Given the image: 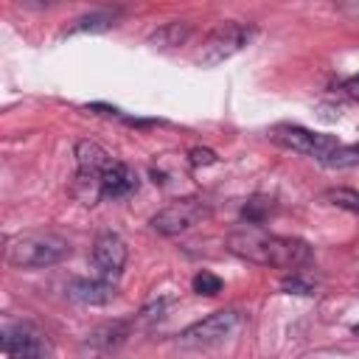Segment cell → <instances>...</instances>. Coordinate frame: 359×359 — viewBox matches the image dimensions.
<instances>
[{
	"label": "cell",
	"instance_id": "6da1fadb",
	"mask_svg": "<svg viewBox=\"0 0 359 359\" xmlns=\"http://www.w3.org/2000/svg\"><path fill=\"white\" fill-rule=\"evenodd\" d=\"M227 250L238 258L252 261V264L289 269V272H300V266H306L311 261V247L303 238L275 236V233H264L258 227L230 233L227 236Z\"/></svg>",
	"mask_w": 359,
	"mask_h": 359
},
{
	"label": "cell",
	"instance_id": "7a4b0ae2",
	"mask_svg": "<svg viewBox=\"0 0 359 359\" xmlns=\"http://www.w3.org/2000/svg\"><path fill=\"white\" fill-rule=\"evenodd\" d=\"M70 255V244L53 233H25L8 241L6 258L17 269H42L65 261Z\"/></svg>",
	"mask_w": 359,
	"mask_h": 359
},
{
	"label": "cell",
	"instance_id": "3957f363",
	"mask_svg": "<svg viewBox=\"0 0 359 359\" xmlns=\"http://www.w3.org/2000/svg\"><path fill=\"white\" fill-rule=\"evenodd\" d=\"M244 323V314L238 309H222V311H213L210 317L188 325L182 334H180V345L182 348H196V351H205V348H213V345H222L227 342Z\"/></svg>",
	"mask_w": 359,
	"mask_h": 359
},
{
	"label": "cell",
	"instance_id": "277c9868",
	"mask_svg": "<svg viewBox=\"0 0 359 359\" xmlns=\"http://www.w3.org/2000/svg\"><path fill=\"white\" fill-rule=\"evenodd\" d=\"M255 36V28L252 25H244V22H224L219 25L199 48L196 53V62L202 67H216L222 62H227L230 56H236L238 50H244L250 45V39Z\"/></svg>",
	"mask_w": 359,
	"mask_h": 359
},
{
	"label": "cell",
	"instance_id": "5b68a950",
	"mask_svg": "<svg viewBox=\"0 0 359 359\" xmlns=\"http://www.w3.org/2000/svg\"><path fill=\"white\" fill-rule=\"evenodd\" d=\"M210 216V208L208 202L196 199V196H185V199H174L168 202L165 208H160L154 216H151V227L163 236H177V233H185L196 224H202L205 219Z\"/></svg>",
	"mask_w": 359,
	"mask_h": 359
},
{
	"label": "cell",
	"instance_id": "8992f818",
	"mask_svg": "<svg viewBox=\"0 0 359 359\" xmlns=\"http://www.w3.org/2000/svg\"><path fill=\"white\" fill-rule=\"evenodd\" d=\"M272 140H278L280 146L297 151V154H309L314 160H325L339 143L328 135H317L311 129H303V126H292V123H283V126H275L272 129Z\"/></svg>",
	"mask_w": 359,
	"mask_h": 359
},
{
	"label": "cell",
	"instance_id": "52a82bcc",
	"mask_svg": "<svg viewBox=\"0 0 359 359\" xmlns=\"http://www.w3.org/2000/svg\"><path fill=\"white\" fill-rule=\"evenodd\" d=\"M126 241L118 233H101L93 244V264L104 278L121 275V269L126 266Z\"/></svg>",
	"mask_w": 359,
	"mask_h": 359
},
{
	"label": "cell",
	"instance_id": "ba28073f",
	"mask_svg": "<svg viewBox=\"0 0 359 359\" xmlns=\"http://www.w3.org/2000/svg\"><path fill=\"white\" fill-rule=\"evenodd\" d=\"M3 348L11 359H42L45 356V339L31 325H8L3 331Z\"/></svg>",
	"mask_w": 359,
	"mask_h": 359
},
{
	"label": "cell",
	"instance_id": "9c48e42d",
	"mask_svg": "<svg viewBox=\"0 0 359 359\" xmlns=\"http://www.w3.org/2000/svg\"><path fill=\"white\" fill-rule=\"evenodd\" d=\"M67 297L81 303V306H104V303H112L118 297V289L115 283L104 280V278H76L67 283Z\"/></svg>",
	"mask_w": 359,
	"mask_h": 359
},
{
	"label": "cell",
	"instance_id": "30bf717a",
	"mask_svg": "<svg viewBox=\"0 0 359 359\" xmlns=\"http://www.w3.org/2000/svg\"><path fill=\"white\" fill-rule=\"evenodd\" d=\"M98 185H101V196L123 199V196H129L132 191H137V174H135V168H129L126 163L112 160V163L104 168V174L98 177Z\"/></svg>",
	"mask_w": 359,
	"mask_h": 359
},
{
	"label": "cell",
	"instance_id": "8fae6325",
	"mask_svg": "<svg viewBox=\"0 0 359 359\" xmlns=\"http://www.w3.org/2000/svg\"><path fill=\"white\" fill-rule=\"evenodd\" d=\"M76 163H79V177L98 180L104 174V168L112 163V157L95 140H79L76 143Z\"/></svg>",
	"mask_w": 359,
	"mask_h": 359
},
{
	"label": "cell",
	"instance_id": "7c38bea8",
	"mask_svg": "<svg viewBox=\"0 0 359 359\" xmlns=\"http://www.w3.org/2000/svg\"><path fill=\"white\" fill-rule=\"evenodd\" d=\"M126 337H129V323H121V320H118V323H107V325L90 331V334H87V345L95 348V351H112V348H118Z\"/></svg>",
	"mask_w": 359,
	"mask_h": 359
},
{
	"label": "cell",
	"instance_id": "4fadbf2b",
	"mask_svg": "<svg viewBox=\"0 0 359 359\" xmlns=\"http://www.w3.org/2000/svg\"><path fill=\"white\" fill-rule=\"evenodd\" d=\"M191 22L185 20H177V22H165L160 25L151 36H149V45L151 48H177V45H185V39L191 36Z\"/></svg>",
	"mask_w": 359,
	"mask_h": 359
},
{
	"label": "cell",
	"instance_id": "5bb4252c",
	"mask_svg": "<svg viewBox=\"0 0 359 359\" xmlns=\"http://www.w3.org/2000/svg\"><path fill=\"white\" fill-rule=\"evenodd\" d=\"M109 28H115V11H90V14H84L73 22L70 34H81V31L101 34V31H109Z\"/></svg>",
	"mask_w": 359,
	"mask_h": 359
},
{
	"label": "cell",
	"instance_id": "9a60e30c",
	"mask_svg": "<svg viewBox=\"0 0 359 359\" xmlns=\"http://www.w3.org/2000/svg\"><path fill=\"white\" fill-rule=\"evenodd\" d=\"M323 165L328 168H348V165H359V146H337L325 160Z\"/></svg>",
	"mask_w": 359,
	"mask_h": 359
},
{
	"label": "cell",
	"instance_id": "2e32d148",
	"mask_svg": "<svg viewBox=\"0 0 359 359\" xmlns=\"http://www.w3.org/2000/svg\"><path fill=\"white\" fill-rule=\"evenodd\" d=\"M323 199L337 208H345V210H359V194L351 188H331L323 194Z\"/></svg>",
	"mask_w": 359,
	"mask_h": 359
},
{
	"label": "cell",
	"instance_id": "e0dca14e",
	"mask_svg": "<svg viewBox=\"0 0 359 359\" xmlns=\"http://www.w3.org/2000/svg\"><path fill=\"white\" fill-rule=\"evenodd\" d=\"M194 292H196V294H208V297H213V294L222 292V278H216L213 272H199V275L194 278Z\"/></svg>",
	"mask_w": 359,
	"mask_h": 359
},
{
	"label": "cell",
	"instance_id": "ac0fdd59",
	"mask_svg": "<svg viewBox=\"0 0 359 359\" xmlns=\"http://www.w3.org/2000/svg\"><path fill=\"white\" fill-rule=\"evenodd\" d=\"M283 292H289V294H314V283L309 280V278H303L300 272H292V278H283Z\"/></svg>",
	"mask_w": 359,
	"mask_h": 359
},
{
	"label": "cell",
	"instance_id": "d6986e66",
	"mask_svg": "<svg viewBox=\"0 0 359 359\" xmlns=\"http://www.w3.org/2000/svg\"><path fill=\"white\" fill-rule=\"evenodd\" d=\"M269 210V202H264V199H250L247 202V208H244V216L250 219V222H261V216Z\"/></svg>",
	"mask_w": 359,
	"mask_h": 359
},
{
	"label": "cell",
	"instance_id": "ffe728a7",
	"mask_svg": "<svg viewBox=\"0 0 359 359\" xmlns=\"http://www.w3.org/2000/svg\"><path fill=\"white\" fill-rule=\"evenodd\" d=\"M191 163L194 165H213L216 163V154L210 149H191Z\"/></svg>",
	"mask_w": 359,
	"mask_h": 359
},
{
	"label": "cell",
	"instance_id": "44dd1931",
	"mask_svg": "<svg viewBox=\"0 0 359 359\" xmlns=\"http://www.w3.org/2000/svg\"><path fill=\"white\" fill-rule=\"evenodd\" d=\"M342 90L348 93V98H353V101H359V73H353L351 79H345V84H342Z\"/></svg>",
	"mask_w": 359,
	"mask_h": 359
},
{
	"label": "cell",
	"instance_id": "7402d4cb",
	"mask_svg": "<svg viewBox=\"0 0 359 359\" xmlns=\"http://www.w3.org/2000/svg\"><path fill=\"white\" fill-rule=\"evenodd\" d=\"M353 334H356V337H359V325H353Z\"/></svg>",
	"mask_w": 359,
	"mask_h": 359
}]
</instances>
